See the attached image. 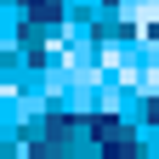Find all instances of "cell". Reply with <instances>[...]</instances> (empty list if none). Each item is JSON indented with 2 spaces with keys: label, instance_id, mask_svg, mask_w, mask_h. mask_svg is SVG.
Wrapping results in <instances>:
<instances>
[{
  "label": "cell",
  "instance_id": "cell-1",
  "mask_svg": "<svg viewBox=\"0 0 159 159\" xmlns=\"http://www.w3.org/2000/svg\"><path fill=\"white\" fill-rule=\"evenodd\" d=\"M125 11L136 17V23H153V17H159V0H125Z\"/></svg>",
  "mask_w": 159,
  "mask_h": 159
}]
</instances>
